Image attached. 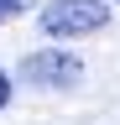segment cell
Segmentation results:
<instances>
[{"label": "cell", "instance_id": "2", "mask_svg": "<svg viewBox=\"0 0 120 125\" xmlns=\"http://www.w3.org/2000/svg\"><path fill=\"white\" fill-rule=\"evenodd\" d=\"M21 78L37 83V89H68V83L84 78V62L73 52H63V47H42V52H26L21 57Z\"/></svg>", "mask_w": 120, "mask_h": 125}, {"label": "cell", "instance_id": "1", "mask_svg": "<svg viewBox=\"0 0 120 125\" xmlns=\"http://www.w3.org/2000/svg\"><path fill=\"white\" fill-rule=\"evenodd\" d=\"M42 31L47 37H94V31L110 26V5L104 0H47L42 5Z\"/></svg>", "mask_w": 120, "mask_h": 125}, {"label": "cell", "instance_id": "4", "mask_svg": "<svg viewBox=\"0 0 120 125\" xmlns=\"http://www.w3.org/2000/svg\"><path fill=\"white\" fill-rule=\"evenodd\" d=\"M5 104H11V78L0 73V109H5Z\"/></svg>", "mask_w": 120, "mask_h": 125}, {"label": "cell", "instance_id": "3", "mask_svg": "<svg viewBox=\"0 0 120 125\" xmlns=\"http://www.w3.org/2000/svg\"><path fill=\"white\" fill-rule=\"evenodd\" d=\"M21 5H26V0H0V26H5V21H16Z\"/></svg>", "mask_w": 120, "mask_h": 125}]
</instances>
